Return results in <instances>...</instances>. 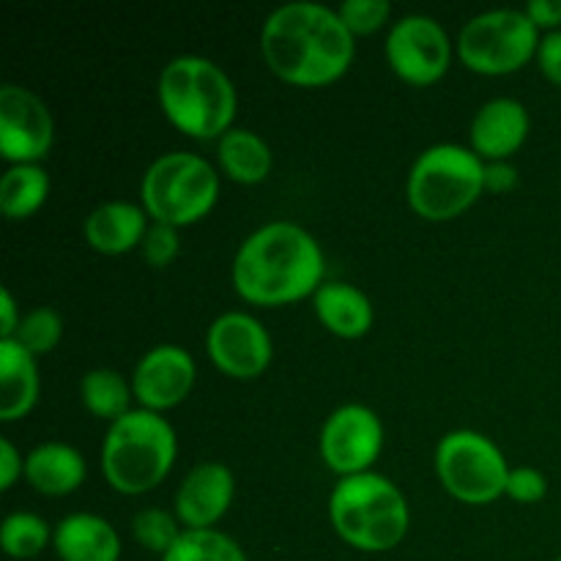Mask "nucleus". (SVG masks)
<instances>
[{
  "label": "nucleus",
  "instance_id": "nucleus-32",
  "mask_svg": "<svg viewBox=\"0 0 561 561\" xmlns=\"http://www.w3.org/2000/svg\"><path fill=\"white\" fill-rule=\"evenodd\" d=\"M535 64L540 69V75L561 91V31L542 33Z\"/></svg>",
  "mask_w": 561,
  "mask_h": 561
},
{
  "label": "nucleus",
  "instance_id": "nucleus-5",
  "mask_svg": "<svg viewBox=\"0 0 561 561\" xmlns=\"http://www.w3.org/2000/svg\"><path fill=\"white\" fill-rule=\"evenodd\" d=\"M329 524L354 551L387 553L409 535L411 510L389 477L367 471L334 482L329 493Z\"/></svg>",
  "mask_w": 561,
  "mask_h": 561
},
{
  "label": "nucleus",
  "instance_id": "nucleus-12",
  "mask_svg": "<svg viewBox=\"0 0 561 561\" xmlns=\"http://www.w3.org/2000/svg\"><path fill=\"white\" fill-rule=\"evenodd\" d=\"M55 142V121L36 91L0 85V157L9 164H42Z\"/></svg>",
  "mask_w": 561,
  "mask_h": 561
},
{
  "label": "nucleus",
  "instance_id": "nucleus-29",
  "mask_svg": "<svg viewBox=\"0 0 561 561\" xmlns=\"http://www.w3.org/2000/svg\"><path fill=\"white\" fill-rule=\"evenodd\" d=\"M337 14L343 25L348 27L351 36H373V33L392 27V3L389 0H345L337 5Z\"/></svg>",
  "mask_w": 561,
  "mask_h": 561
},
{
  "label": "nucleus",
  "instance_id": "nucleus-33",
  "mask_svg": "<svg viewBox=\"0 0 561 561\" xmlns=\"http://www.w3.org/2000/svg\"><path fill=\"white\" fill-rule=\"evenodd\" d=\"M20 480H25V458L11 438H0V491L9 493Z\"/></svg>",
  "mask_w": 561,
  "mask_h": 561
},
{
  "label": "nucleus",
  "instance_id": "nucleus-25",
  "mask_svg": "<svg viewBox=\"0 0 561 561\" xmlns=\"http://www.w3.org/2000/svg\"><path fill=\"white\" fill-rule=\"evenodd\" d=\"M53 531L47 520L38 513H27V510H16L3 518L0 526V548L9 559L27 561L42 557L44 548L53 546Z\"/></svg>",
  "mask_w": 561,
  "mask_h": 561
},
{
  "label": "nucleus",
  "instance_id": "nucleus-10",
  "mask_svg": "<svg viewBox=\"0 0 561 561\" xmlns=\"http://www.w3.org/2000/svg\"><path fill=\"white\" fill-rule=\"evenodd\" d=\"M383 58L400 82L431 88L447 77L455 60V42L436 16L405 14L389 27Z\"/></svg>",
  "mask_w": 561,
  "mask_h": 561
},
{
  "label": "nucleus",
  "instance_id": "nucleus-22",
  "mask_svg": "<svg viewBox=\"0 0 561 561\" xmlns=\"http://www.w3.org/2000/svg\"><path fill=\"white\" fill-rule=\"evenodd\" d=\"M217 164L228 181L239 186H257L272 175L274 153L257 131L233 126L217 142Z\"/></svg>",
  "mask_w": 561,
  "mask_h": 561
},
{
  "label": "nucleus",
  "instance_id": "nucleus-31",
  "mask_svg": "<svg viewBox=\"0 0 561 561\" xmlns=\"http://www.w3.org/2000/svg\"><path fill=\"white\" fill-rule=\"evenodd\" d=\"M504 496L515 504H540L548 496V477L535 466H513Z\"/></svg>",
  "mask_w": 561,
  "mask_h": 561
},
{
  "label": "nucleus",
  "instance_id": "nucleus-30",
  "mask_svg": "<svg viewBox=\"0 0 561 561\" xmlns=\"http://www.w3.org/2000/svg\"><path fill=\"white\" fill-rule=\"evenodd\" d=\"M179 233L181 230L170 228V225L151 222V228H148L146 239H142V244H140L142 261H146L151 268H168L181 252V236Z\"/></svg>",
  "mask_w": 561,
  "mask_h": 561
},
{
  "label": "nucleus",
  "instance_id": "nucleus-16",
  "mask_svg": "<svg viewBox=\"0 0 561 561\" xmlns=\"http://www.w3.org/2000/svg\"><path fill=\"white\" fill-rule=\"evenodd\" d=\"M531 115L524 102L496 96L482 104L469 126V148L482 162H510L526 146Z\"/></svg>",
  "mask_w": 561,
  "mask_h": 561
},
{
  "label": "nucleus",
  "instance_id": "nucleus-26",
  "mask_svg": "<svg viewBox=\"0 0 561 561\" xmlns=\"http://www.w3.org/2000/svg\"><path fill=\"white\" fill-rule=\"evenodd\" d=\"M159 561H250L244 548L219 529L184 531L181 540Z\"/></svg>",
  "mask_w": 561,
  "mask_h": 561
},
{
  "label": "nucleus",
  "instance_id": "nucleus-34",
  "mask_svg": "<svg viewBox=\"0 0 561 561\" xmlns=\"http://www.w3.org/2000/svg\"><path fill=\"white\" fill-rule=\"evenodd\" d=\"M518 181V168L513 162H485V192L491 195H510Z\"/></svg>",
  "mask_w": 561,
  "mask_h": 561
},
{
  "label": "nucleus",
  "instance_id": "nucleus-17",
  "mask_svg": "<svg viewBox=\"0 0 561 561\" xmlns=\"http://www.w3.org/2000/svg\"><path fill=\"white\" fill-rule=\"evenodd\" d=\"M148 228H151V217L140 203L107 201L85 217L82 239L99 255L118 257L131 250H140Z\"/></svg>",
  "mask_w": 561,
  "mask_h": 561
},
{
  "label": "nucleus",
  "instance_id": "nucleus-28",
  "mask_svg": "<svg viewBox=\"0 0 561 561\" xmlns=\"http://www.w3.org/2000/svg\"><path fill=\"white\" fill-rule=\"evenodd\" d=\"M64 316L55 307H33L22 316L20 329L11 340H16L22 348L31 351L36 359H42V356L53 354L58 348L60 340H64Z\"/></svg>",
  "mask_w": 561,
  "mask_h": 561
},
{
  "label": "nucleus",
  "instance_id": "nucleus-14",
  "mask_svg": "<svg viewBox=\"0 0 561 561\" xmlns=\"http://www.w3.org/2000/svg\"><path fill=\"white\" fill-rule=\"evenodd\" d=\"M197 383L195 356L184 345L162 343L148 348L131 373V392L137 409L168 414L186 403Z\"/></svg>",
  "mask_w": 561,
  "mask_h": 561
},
{
  "label": "nucleus",
  "instance_id": "nucleus-20",
  "mask_svg": "<svg viewBox=\"0 0 561 561\" xmlns=\"http://www.w3.org/2000/svg\"><path fill=\"white\" fill-rule=\"evenodd\" d=\"M53 551L60 561H121V535L96 513H71L55 524Z\"/></svg>",
  "mask_w": 561,
  "mask_h": 561
},
{
  "label": "nucleus",
  "instance_id": "nucleus-7",
  "mask_svg": "<svg viewBox=\"0 0 561 561\" xmlns=\"http://www.w3.org/2000/svg\"><path fill=\"white\" fill-rule=\"evenodd\" d=\"M222 195L219 170L192 151H170L153 159L140 181V206L151 222L175 230L203 222Z\"/></svg>",
  "mask_w": 561,
  "mask_h": 561
},
{
  "label": "nucleus",
  "instance_id": "nucleus-6",
  "mask_svg": "<svg viewBox=\"0 0 561 561\" xmlns=\"http://www.w3.org/2000/svg\"><path fill=\"white\" fill-rule=\"evenodd\" d=\"M485 195V162L460 142L425 148L405 175V203L425 222H453Z\"/></svg>",
  "mask_w": 561,
  "mask_h": 561
},
{
  "label": "nucleus",
  "instance_id": "nucleus-8",
  "mask_svg": "<svg viewBox=\"0 0 561 561\" xmlns=\"http://www.w3.org/2000/svg\"><path fill=\"white\" fill-rule=\"evenodd\" d=\"M540 38L524 9H491L460 27L455 55L471 75L510 77L537 58Z\"/></svg>",
  "mask_w": 561,
  "mask_h": 561
},
{
  "label": "nucleus",
  "instance_id": "nucleus-9",
  "mask_svg": "<svg viewBox=\"0 0 561 561\" xmlns=\"http://www.w3.org/2000/svg\"><path fill=\"white\" fill-rule=\"evenodd\" d=\"M433 466L444 491L469 507L499 502L507 491V477L513 469L491 436L469 427L449 431L438 438Z\"/></svg>",
  "mask_w": 561,
  "mask_h": 561
},
{
  "label": "nucleus",
  "instance_id": "nucleus-15",
  "mask_svg": "<svg viewBox=\"0 0 561 561\" xmlns=\"http://www.w3.org/2000/svg\"><path fill=\"white\" fill-rule=\"evenodd\" d=\"M236 499V477L219 460H203L192 466L179 482L173 496V513L186 531L217 529Z\"/></svg>",
  "mask_w": 561,
  "mask_h": 561
},
{
  "label": "nucleus",
  "instance_id": "nucleus-35",
  "mask_svg": "<svg viewBox=\"0 0 561 561\" xmlns=\"http://www.w3.org/2000/svg\"><path fill=\"white\" fill-rule=\"evenodd\" d=\"M524 11L540 33L561 31V0H531Z\"/></svg>",
  "mask_w": 561,
  "mask_h": 561
},
{
  "label": "nucleus",
  "instance_id": "nucleus-23",
  "mask_svg": "<svg viewBox=\"0 0 561 561\" xmlns=\"http://www.w3.org/2000/svg\"><path fill=\"white\" fill-rule=\"evenodd\" d=\"M49 197V173L44 164H9L0 175V211L11 222L31 219Z\"/></svg>",
  "mask_w": 561,
  "mask_h": 561
},
{
  "label": "nucleus",
  "instance_id": "nucleus-13",
  "mask_svg": "<svg viewBox=\"0 0 561 561\" xmlns=\"http://www.w3.org/2000/svg\"><path fill=\"white\" fill-rule=\"evenodd\" d=\"M208 362L233 381H255L272 367L274 340L255 316L241 310L214 318L206 332Z\"/></svg>",
  "mask_w": 561,
  "mask_h": 561
},
{
  "label": "nucleus",
  "instance_id": "nucleus-36",
  "mask_svg": "<svg viewBox=\"0 0 561 561\" xmlns=\"http://www.w3.org/2000/svg\"><path fill=\"white\" fill-rule=\"evenodd\" d=\"M22 312L9 288L0 290V340H11L20 329Z\"/></svg>",
  "mask_w": 561,
  "mask_h": 561
},
{
  "label": "nucleus",
  "instance_id": "nucleus-18",
  "mask_svg": "<svg viewBox=\"0 0 561 561\" xmlns=\"http://www.w3.org/2000/svg\"><path fill=\"white\" fill-rule=\"evenodd\" d=\"M312 310L329 334L351 343L367 337L376 323V307L370 296L343 279H327L312 296Z\"/></svg>",
  "mask_w": 561,
  "mask_h": 561
},
{
  "label": "nucleus",
  "instance_id": "nucleus-2",
  "mask_svg": "<svg viewBox=\"0 0 561 561\" xmlns=\"http://www.w3.org/2000/svg\"><path fill=\"white\" fill-rule=\"evenodd\" d=\"M239 299L255 307H288L312 299L327 283V255L301 225L277 219L252 230L230 263Z\"/></svg>",
  "mask_w": 561,
  "mask_h": 561
},
{
  "label": "nucleus",
  "instance_id": "nucleus-19",
  "mask_svg": "<svg viewBox=\"0 0 561 561\" xmlns=\"http://www.w3.org/2000/svg\"><path fill=\"white\" fill-rule=\"evenodd\" d=\"M85 458L66 442H44L25 455V482L38 496H71L85 485Z\"/></svg>",
  "mask_w": 561,
  "mask_h": 561
},
{
  "label": "nucleus",
  "instance_id": "nucleus-11",
  "mask_svg": "<svg viewBox=\"0 0 561 561\" xmlns=\"http://www.w3.org/2000/svg\"><path fill=\"white\" fill-rule=\"evenodd\" d=\"M383 442L387 431L381 416L365 403H345L323 420L318 433V455L323 466L343 480L376 471L373 466L381 458Z\"/></svg>",
  "mask_w": 561,
  "mask_h": 561
},
{
  "label": "nucleus",
  "instance_id": "nucleus-37",
  "mask_svg": "<svg viewBox=\"0 0 561 561\" xmlns=\"http://www.w3.org/2000/svg\"><path fill=\"white\" fill-rule=\"evenodd\" d=\"M557 561H561V557H557Z\"/></svg>",
  "mask_w": 561,
  "mask_h": 561
},
{
  "label": "nucleus",
  "instance_id": "nucleus-21",
  "mask_svg": "<svg viewBox=\"0 0 561 561\" xmlns=\"http://www.w3.org/2000/svg\"><path fill=\"white\" fill-rule=\"evenodd\" d=\"M42 392L38 359L16 340H0V422L11 425L36 409Z\"/></svg>",
  "mask_w": 561,
  "mask_h": 561
},
{
  "label": "nucleus",
  "instance_id": "nucleus-27",
  "mask_svg": "<svg viewBox=\"0 0 561 561\" xmlns=\"http://www.w3.org/2000/svg\"><path fill=\"white\" fill-rule=\"evenodd\" d=\"M184 531L186 529L175 518V513L162 507H146L131 518V537H135L137 546L148 553H157L159 559L181 540Z\"/></svg>",
  "mask_w": 561,
  "mask_h": 561
},
{
  "label": "nucleus",
  "instance_id": "nucleus-24",
  "mask_svg": "<svg viewBox=\"0 0 561 561\" xmlns=\"http://www.w3.org/2000/svg\"><path fill=\"white\" fill-rule=\"evenodd\" d=\"M80 400L88 414L113 425L135 409L131 378H126L115 367H93L80 378Z\"/></svg>",
  "mask_w": 561,
  "mask_h": 561
},
{
  "label": "nucleus",
  "instance_id": "nucleus-4",
  "mask_svg": "<svg viewBox=\"0 0 561 561\" xmlns=\"http://www.w3.org/2000/svg\"><path fill=\"white\" fill-rule=\"evenodd\" d=\"M179 460V433L164 414L131 409L107 425L99 466L102 477L121 496L157 491Z\"/></svg>",
  "mask_w": 561,
  "mask_h": 561
},
{
  "label": "nucleus",
  "instance_id": "nucleus-1",
  "mask_svg": "<svg viewBox=\"0 0 561 561\" xmlns=\"http://www.w3.org/2000/svg\"><path fill=\"white\" fill-rule=\"evenodd\" d=\"M266 69L285 85L329 88L343 80L356 58V38L337 9L312 0H296L274 9L261 31Z\"/></svg>",
  "mask_w": 561,
  "mask_h": 561
},
{
  "label": "nucleus",
  "instance_id": "nucleus-3",
  "mask_svg": "<svg viewBox=\"0 0 561 561\" xmlns=\"http://www.w3.org/2000/svg\"><path fill=\"white\" fill-rule=\"evenodd\" d=\"M157 99L164 118L190 140L219 142L236 126L239 91L228 71L203 55H179L159 71Z\"/></svg>",
  "mask_w": 561,
  "mask_h": 561
}]
</instances>
